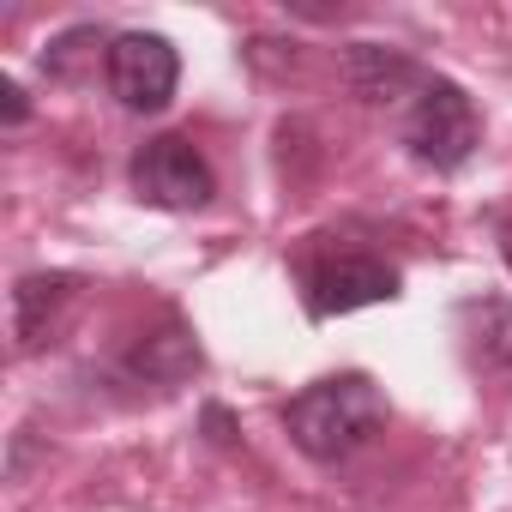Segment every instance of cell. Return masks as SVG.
<instances>
[{
	"instance_id": "1",
	"label": "cell",
	"mask_w": 512,
	"mask_h": 512,
	"mask_svg": "<svg viewBox=\"0 0 512 512\" xmlns=\"http://www.w3.org/2000/svg\"><path fill=\"white\" fill-rule=\"evenodd\" d=\"M284 428L314 464H344L386 428V398L368 374H326L284 404Z\"/></svg>"
},
{
	"instance_id": "2",
	"label": "cell",
	"mask_w": 512,
	"mask_h": 512,
	"mask_svg": "<svg viewBox=\"0 0 512 512\" xmlns=\"http://www.w3.org/2000/svg\"><path fill=\"white\" fill-rule=\"evenodd\" d=\"M404 145H410L416 163H428V169H440V175H446V169H464L470 151L482 145V121H476L470 91L452 85V79H428V85L416 91L410 115H404Z\"/></svg>"
},
{
	"instance_id": "3",
	"label": "cell",
	"mask_w": 512,
	"mask_h": 512,
	"mask_svg": "<svg viewBox=\"0 0 512 512\" xmlns=\"http://www.w3.org/2000/svg\"><path fill=\"white\" fill-rule=\"evenodd\" d=\"M103 73H109L115 103L133 109V115L169 109V97H175V85H181V61H175L169 37H157V31H127V37H115Z\"/></svg>"
},
{
	"instance_id": "4",
	"label": "cell",
	"mask_w": 512,
	"mask_h": 512,
	"mask_svg": "<svg viewBox=\"0 0 512 512\" xmlns=\"http://www.w3.org/2000/svg\"><path fill=\"white\" fill-rule=\"evenodd\" d=\"M133 193L157 211H199L211 199V163L181 133H157L133 151Z\"/></svg>"
},
{
	"instance_id": "5",
	"label": "cell",
	"mask_w": 512,
	"mask_h": 512,
	"mask_svg": "<svg viewBox=\"0 0 512 512\" xmlns=\"http://www.w3.org/2000/svg\"><path fill=\"white\" fill-rule=\"evenodd\" d=\"M302 290H308V314L314 320H332V314H356V308H374V302H392L398 296V272L374 253H326L302 272Z\"/></svg>"
},
{
	"instance_id": "6",
	"label": "cell",
	"mask_w": 512,
	"mask_h": 512,
	"mask_svg": "<svg viewBox=\"0 0 512 512\" xmlns=\"http://www.w3.org/2000/svg\"><path fill=\"white\" fill-rule=\"evenodd\" d=\"M73 296H79V278H67V272H25L13 284V338H19V350H43L49 332L61 326V314L73 308Z\"/></svg>"
},
{
	"instance_id": "7",
	"label": "cell",
	"mask_w": 512,
	"mask_h": 512,
	"mask_svg": "<svg viewBox=\"0 0 512 512\" xmlns=\"http://www.w3.org/2000/svg\"><path fill=\"white\" fill-rule=\"evenodd\" d=\"M344 79H350V91H356L362 103H392V97H404L410 85H416V91L428 85V73H422L404 49H386V43H356V49L344 55Z\"/></svg>"
},
{
	"instance_id": "8",
	"label": "cell",
	"mask_w": 512,
	"mask_h": 512,
	"mask_svg": "<svg viewBox=\"0 0 512 512\" xmlns=\"http://www.w3.org/2000/svg\"><path fill=\"white\" fill-rule=\"evenodd\" d=\"M464 314L488 326V332H476V338H470V344H476V362H482V368L512 374V308H506V302H470Z\"/></svg>"
},
{
	"instance_id": "9",
	"label": "cell",
	"mask_w": 512,
	"mask_h": 512,
	"mask_svg": "<svg viewBox=\"0 0 512 512\" xmlns=\"http://www.w3.org/2000/svg\"><path fill=\"white\" fill-rule=\"evenodd\" d=\"M0 97H7V121L19 127V121H25V91H19V85H7V91H0Z\"/></svg>"
},
{
	"instance_id": "10",
	"label": "cell",
	"mask_w": 512,
	"mask_h": 512,
	"mask_svg": "<svg viewBox=\"0 0 512 512\" xmlns=\"http://www.w3.org/2000/svg\"><path fill=\"white\" fill-rule=\"evenodd\" d=\"M500 253H506V272H512V223L500 229Z\"/></svg>"
}]
</instances>
